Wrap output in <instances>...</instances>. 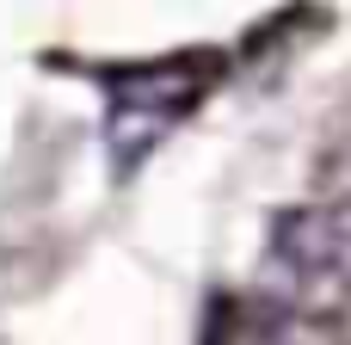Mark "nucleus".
I'll return each mask as SVG.
<instances>
[{"label": "nucleus", "mask_w": 351, "mask_h": 345, "mask_svg": "<svg viewBox=\"0 0 351 345\" xmlns=\"http://www.w3.org/2000/svg\"><path fill=\"white\" fill-rule=\"evenodd\" d=\"M259 296L271 302L278 321L339 327L351 315V216L333 210L278 216L259 259Z\"/></svg>", "instance_id": "obj_1"}, {"label": "nucleus", "mask_w": 351, "mask_h": 345, "mask_svg": "<svg viewBox=\"0 0 351 345\" xmlns=\"http://www.w3.org/2000/svg\"><path fill=\"white\" fill-rule=\"evenodd\" d=\"M111 86V123H105V142H111V160L117 167H136L142 148H154L204 93V62L179 56V62H160V68H117L105 74Z\"/></svg>", "instance_id": "obj_2"}]
</instances>
